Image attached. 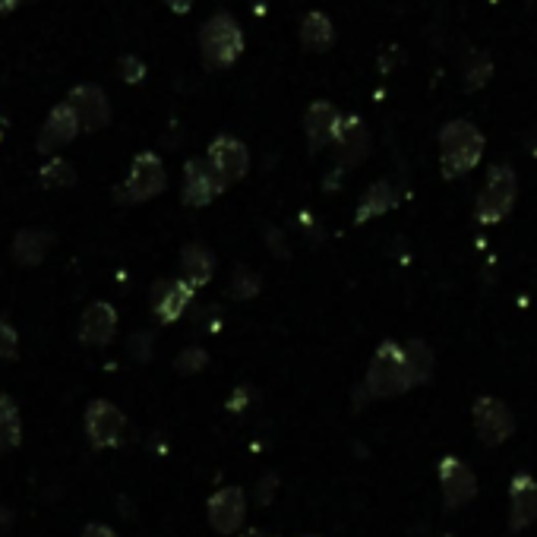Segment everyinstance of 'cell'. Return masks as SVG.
Returning a JSON list of instances; mask_svg holds the SVG:
<instances>
[{
    "mask_svg": "<svg viewBox=\"0 0 537 537\" xmlns=\"http://www.w3.org/2000/svg\"><path fill=\"white\" fill-rule=\"evenodd\" d=\"M67 105L76 111V121L86 133L95 130H105L111 124V105H108V95L98 83H79L70 89L67 95Z\"/></svg>",
    "mask_w": 537,
    "mask_h": 537,
    "instance_id": "obj_8",
    "label": "cell"
},
{
    "mask_svg": "<svg viewBox=\"0 0 537 537\" xmlns=\"http://www.w3.org/2000/svg\"><path fill=\"white\" fill-rule=\"evenodd\" d=\"M16 351H19V335L10 326V320L0 316V361H16Z\"/></svg>",
    "mask_w": 537,
    "mask_h": 537,
    "instance_id": "obj_30",
    "label": "cell"
},
{
    "mask_svg": "<svg viewBox=\"0 0 537 537\" xmlns=\"http://www.w3.org/2000/svg\"><path fill=\"white\" fill-rule=\"evenodd\" d=\"M200 51L203 61L212 70H225L231 67L244 51V29L234 16L228 13H215L209 23L200 29Z\"/></svg>",
    "mask_w": 537,
    "mask_h": 537,
    "instance_id": "obj_3",
    "label": "cell"
},
{
    "mask_svg": "<svg viewBox=\"0 0 537 537\" xmlns=\"http://www.w3.org/2000/svg\"><path fill=\"white\" fill-rule=\"evenodd\" d=\"M436 471H440V487H443V500H446L449 512L465 509L477 496V477L462 459H455V455H443L440 468H436Z\"/></svg>",
    "mask_w": 537,
    "mask_h": 537,
    "instance_id": "obj_10",
    "label": "cell"
},
{
    "mask_svg": "<svg viewBox=\"0 0 537 537\" xmlns=\"http://www.w3.org/2000/svg\"><path fill=\"white\" fill-rule=\"evenodd\" d=\"M484 158V133L471 121H449L440 130V165L443 177H462Z\"/></svg>",
    "mask_w": 537,
    "mask_h": 537,
    "instance_id": "obj_2",
    "label": "cell"
},
{
    "mask_svg": "<svg viewBox=\"0 0 537 537\" xmlns=\"http://www.w3.org/2000/svg\"><path fill=\"white\" fill-rule=\"evenodd\" d=\"M515 196H519V177L509 165H493L487 171L484 190L477 193V206H474V218L481 225H496L512 212Z\"/></svg>",
    "mask_w": 537,
    "mask_h": 537,
    "instance_id": "obj_4",
    "label": "cell"
},
{
    "mask_svg": "<svg viewBox=\"0 0 537 537\" xmlns=\"http://www.w3.org/2000/svg\"><path fill=\"white\" fill-rule=\"evenodd\" d=\"M117 73H121L124 83L136 86V83H143V79H146V64L139 61L136 54H124V57H117Z\"/></svg>",
    "mask_w": 537,
    "mask_h": 537,
    "instance_id": "obj_29",
    "label": "cell"
},
{
    "mask_svg": "<svg viewBox=\"0 0 537 537\" xmlns=\"http://www.w3.org/2000/svg\"><path fill=\"white\" fill-rule=\"evenodd\" d=\"M338 124H342V117H338V111H335L329 102H313V105L307 108V117H304V130H307L310 152H320V149H326L329 143H335Z\"/></svg>",
    "mask_w": 537,
    "mask_h": 537,
    "instance_id": "obj_18",
    "label": "cell"
},
{
    "mask_svg": "<svg viewBox=\"0 0 537 537\" xmlns=\"http://www.w3.org/2000/svg\"><path fill=\"white\" fill-rule=\"evenodd\" d=\"M23 0H0V13H10V10H16Z\"/></svg>",
    "mask_w": 537,
    "mask_h": 537,
    "instance_id": "obj_36",
    "label": "cell"
},
{
    "mask_svg": "<svg viewBox=\"0 0 537 537\" xmlns=\"http://www.w3.org/2000/svg\"><path fill=\"white\" fill-rule=\"evenodd\" d=\"M534 522H537V481L522 471L509 481V531L519 534Z\"/></svg>",
    "mask_w": 537,
    "mask_h": 537,
    "instance_id": "obj_14",
    "label": "cell"
},
{
    "mask_svg": "<svg viewBox=\"0 0 537 537\" xmlns=\"http://www.w3.org/2000/svg\"><path fill=\"white\" fill-rule=\"evenodd\" d=\"M79 130H83V127H79V121H76V111H73L67 102L54 105V108L48 111V117H45L42 130H38L35 149L42 152V155H54L61 146L73 143Z\"/></svg>",
    "mask_w": 537,
    "mask_h": 537,
    "instance_id": "obj_12",
    "label": "cell"
},
{
    "mask_svg": "<svg viewBox=\"0 0 537 537\" xmlns=\"http://www.w3.org/2000/svg\"><path fill=\"white\" fill-rule=\"evenodd\" d=\"M301 45L307 51H329L335 45V29H332V19L320 10H313L301 19Z\"/></svg>",
    "mask_w": 537,
    "mask_h": 537,
    "instance_id": "obj_21",
    "label": "cell"
},
{
    "mask_svg": "<svg viewBox=\"0 0 537 537\" xmlns=\"http://www.w3.org/2000/svg\"><path fill=\"white\" fill-rule=\"evenodd\" d=\"M54 244V234L45 228H23L13 241V260L19 266H38L48 256Z\"/></svg>",
    "mask_w": 537,
    "mask_h": 537,
    "instance_id": "obj_19",
    "label": "cell"
},
{
    "mask_svg": "<svg viewBox=\"0 0 537 537\" xmlns=\"http://www.w3.org/2000/svg\"><path fill=\"white\" fill-rule=\"evenodd\" d=\"M260 288H263L260 272H253V269L241 266V269H234V275H231L228 294L234 297V301H250V297L260 294Z\"/></svg>",
    "mask_w": 537,
    "mask_h": 537,
    "instance_id": "obj_25",
    "label": "cell"
},
{
    "mask_svg": "<svg viewBox=\"0 0 537 537\" xmlns=\"http://www.w3.org/2000/svg\"><path fill=\"white\" fill-rule=\"evenodd\" d=\"M266 237H269V247H272V253L278 256V260H288L291 250H288V244H285V237H282V241H278V231H275V228H269Z\"/></svg>",
    "mask_w": 537,
    "mask_h": 537,
    "instance_id": "obj_33",
    "label": "cell"
},
{
    "mask_svg": "<svg viewBox=\"0 0 537 537\" xmlns=\"http://www.w3.org/2000/svg\"><path fill=\"white\" fill-rule=\"evenodd\" d=\"M212 272H215V256L209 247L203 244H187L181 250V278L193 288H203L212 282Z\"/></svg>",
    "mask_w": 537,
    "mask_h": 537,
    "instance_id": "obj_20",
    "label": "cell"
},
{
    "mask_svg": "<svg viewBox=\"0 0 537 537\" xmlns=\"http://www.w3.org/2000/svg\"><path fill=\"white\" fill-rule=\"evenodd\" d=\"M124 430H127V417L124 411L111 405L108 399H95L86 408V436L95 449H111L124 440Z\"/></svg>",
    "mask_w": 537,
    "mask_h": 537,
    "instance_id": "obj_7",
    "label": "cell"
},
{
    "mask_svg": "<svg viewBox=\"0 0 537 537\" xmlns=\"http://www.w3.org/2000/svg\"><path fill=\"white\" fill-rule=\"evenodd\" d=\"M490 76H493L490 54H474V61H471L468 70H465V89H468V92L484 89V86L490 83Z\"/></svg>",
    "mask_w": 537,
    "mask_h": 537,
    "instance_id": "obj_27",
    "label": "cell"
},
{
    "mask_svg": "<svg viewBox=\"0 0 537 537\" xmlns=\"http://www.w3.org/2000/svg\"><path fill=\"white\" fill-rule=\"evenodd\" d=\"M335 152H338V165L342 168L361 165L370 155V130L357 114L342 117V124H338V133H335Z\"/></svg>",
    "mask_w": 537,
    "mask_h": 537,
    "instance_id": "obj_13",
    "label": "cell"
},
{
    "mask_svg": "<svg viewBox=\"0 0 537 537\" xmlns=\"http://www.w3.org/2000/svg\"><path fill=\"white\" fill-rule=\"evenodd\" d=\"M405 354L414 367V376H417V386H424L430 376H433V351L421 342V338H411L405 345Z\"/></svg>",
    "mask_w": 537,
    "mask_h": 537,
    "instance_id": "obj_26",
    "label": "cell"
},
{
    "mask_svg": "<svg viewBox=\"0 0 537 537\" xmlns=\"http://www.w3.org/2000/svg\"><path fill=\"white\" fill-rule=\"evenodd\" d=\"M165 187H168V174H165L162 158H158L155 152H139L133 158L124 187L114 196L121 203H146V200H152V196L162 193Z\"/></svg>",
    "mask_w": 537,
    "mask_h": 537,
    "instance_id": "obj_5",
    "label": "cell"
},
{
    "mask_svg": "<svg viewBox=\"0 0 537 537\" xmlns=\"http://www.w3.org/2000/svg\"><path fill=\"white\" fill-rule=\"evenodd\" d=\"M206 364H209V354L203 348H184L181 354H177L174 370L181 373V376H193V373L206 370Z\"/></svg>",
    "mask_w": 537,
    "mask_h": 537,
    "instance_id": "obj_28",
    "label": "cell"
},
{
    "mask_svg": "<svg viewBox=\"0 0 537 537\" xmlns=\"http://www.w3.org/2000/svg\"><path fill=\"white\" fill-rule=\"evenodd\" d=\"M83 537H117L108 525H86V531H83Z\"/></svg>",
    "mask_w": 537,
    "mask_h": 537,
    "instance_id": "obj_34",
    "label": "cell"
},
{
    "mask_svg": "<svg viewBox=\"0 0 537 537\" xmlns=\"http://www.w3.org/2000/svg\"><path fill=\"white\" fill-rule=\"evenodd\" d=\"M127 351H130L133 361H149V357H152V335H149V332H136V335L130 338Z\"/></svg>",
    "mask_w": 537,
    "mask_h": 537,
    "instance_id": "obj_31",
    "label": "cell"
},
{
    "mask_svg": "<svg viewBox=\"0 0 537 537\" xmlns=\"http://www.w3.org/2000/svg\"><path fill=\"white\" fill-rule=\"evenodd\" d=\"M165 4H168V10L171 13H190V7H193V0H165Z\"/></svg>",
    "mask_w": 537,
    "mask_h": 537,
    "instance_id": "obj_35",
    "label": "cell"
},
{
    "mask_svg": "<svg viewBox=\"0 0 537 537\" xmlns=\"http://www.w3.org/2000/svg\"><path fill=\"white\" fill-rule=\"evenodd\" d=\"M222 181L215 177L212 165L206 158H190L184 165V203L193 206V209H203L209 206L218 193H222Z\"/></svg>",
    "mask_w": 537,
    "mask_h": 537,
    "instance_id": "obj_15",
    "label": "cell"
},
{
    "mask_svg": "<svg viewBox=\"0 0 537 537\" xmlns=\"http://www.w3.org/2000/svg\"><path fill=\"white\" fill-rule=\"evenodd\" d=\"M23 440V430H19V408L13 395H0V455L10 452Z\"/></svg>",
    "mask_w": 537,
    "mask_h": 537,
    "instance_id": "obj_23",
    "label": "cell"
},
{
    "mask_svg": "<svg viewBox=\"0 0 537 537\" xmlns=\"http://www.w3.org/2000/svg\"><path fill=\"white\" fill-rule=\"evenodd\" d=\"M209 525L218 534H237V528L247 519V496L241 487H222L218 493H212V500L206 506Z\"/></svg>",
    "mask_w": 537,
    "mask_h": 537,
    "instance_id": "obj_11",
    "label": "cell"
},
{
    "mask_svg": "<svg viewBox=\"0 0 537 537\" xmlns=\"http://www.w3.org/2000/svg\"><path fill=\"white\" fill-rule=\"evenodd\" d=\"M38 181H42V187H48V190L73 187L76 184V171H73L70 162H64V158H51V162L42 165V171H38Z\"/></svg>",
    "mask_w": 537,
    "mask_h": 537,
    "instance_id": "obj_24",
    "label": "cell"
},
{
    "mask_svg": "<svg viewBox=\"0 0 537 537\" xmlns=\"http://www.w3.org/2000/svg\"><path fill=\"white\" fill-rule=\"evenodd\" d=\"M275 481H278L275 474H266V477H263L260 493H256V503H263V506H269V503H272V493H275V487H278Z\"/></svg>",
    "mask_w": 537,
    "mask_h": 537,
    "instance_id": "obj_32",
    "label": "cell"
},
{
    "mask_svg": "<svg viewBox=\"0 0 537 537\" xmlns=\"http://www.w3.org/2000/svg\"><path fill=\"white\" fill-rule=\"evenodd\" d=\"M414 386H417V376L405 354V345L383 342L373 351L367 364V376H364V392L370 399H395V395H402Z\"/></svg>",
    "mask_w": 537,
    "mask_h": 537,
    "instance_id": "obj_1",
    "label": "cell"
},
{
    "mask_svg": "<svg viewBox=\"0 0 537 537\" xmlns=\"http://www.w3.org/2000/svg\"><path fill=\"white\" fill-rule=\"evenodd\" d=\"M206 162L212 165V171H215L218 181H222V187H228V184H237L247 174L250 152L237 136H215L212 146H209Z\"/></svg>",
    "mask_w": 537,
    "mask_h": 537,
    "instance_id": "obj_9",
    "label": "cell"
},
{
    "mask_svg": "<svg viewBox=\"0 0 537 537\" xmlns=\"http://www.w3.org/2000/svg\"><path fill=\"white\" fill-rule=\"evenodd\" d=\"M471 424H474L477 440H481L487 449L503 446L509 436L515 433V417H512L509 405L500 402V399H493V395H481V399L474 402Z\"/></svg>",
    "mask_w": 537,
    "mask_h": 537,
    "instance_id": "obj_6",
    "label": "cell"
},
{
    "mask_svg": "<svg viewBox=\"0 0 537 537\" xmlns=\"http://www.w3.org/2000/svg\"><path fill=\"white\" fill-rule=\"evenodd\" d=\"M193 285H187L184 278H174V282H155L152 288V313L162 323H174L181 320L184 310L193 301Z\"/></svg>",
    "mask_w": 537,
    "mask_h": 537,
    "instance_id": "obj_16",
    "label": "cell"
},
{
    "mask_svg": "<svg viewBox=\"0 0 537 537\" xmlns=\"http://www.w3.org/2000/svg\"><path fill=\"white\" fill-rule=\"evenodd\" d=\"M392 206H395V190H392V184H389V181H376V184L364 193L361 206H357L354 222L364 225V222H370V218L389 212Z\"/></svg>",
    "mask_w": 537,
    "mask_h": 537,
    "instance_id": "obj_22",
    "label": "cell"
},
{
    "mask_svg": "<svg viewBox=\"0 0 537 537\" xmlns=\"http://www.w3.org/2000/svg\"><path fill=\"white\" fill-rule=\"evenodd\" d=\"M117 332V310L105 301H95L86 307L83 320H79V342L92 345V348H102L108 345Z\"/></svg>",
    "mask_w": 537,
    "mask_h": 537,
    "instance_id": "obj_17",
    "label": "cell"
}]
</instances>
